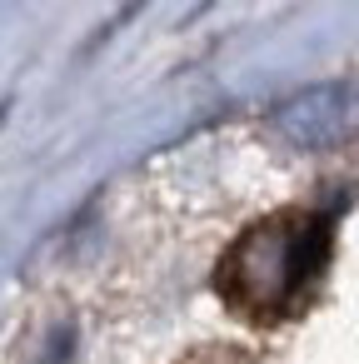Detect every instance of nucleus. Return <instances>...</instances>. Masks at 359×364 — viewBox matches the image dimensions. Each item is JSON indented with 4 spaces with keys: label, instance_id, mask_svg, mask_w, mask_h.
Segmentation results:
<instances>
[{
    "label": "nucleus",
    "instance_id": "obj_1",
    "mask_svg": "<svg viewBox=\"0 0 359 364\" xmlns=\"http://www.w3.org/2000/svg\"><path fill=\"white\" fill-rule=\"evenodd\" d=\"M324 259V225L309 215H284V220H264L254 230H245L230 255L220 259V294L240 309V314H284L309 274Z\"/></svg>",
    "mask_w": 359,
    "mask_h": 364
},
{
    "label": "nucleus",
    "instance_id": "obj_2",
    "mask_svg": "<svg viewBox=\"0 0 359 364\" xmlns=\"http://www.w3.org/2000/svg\"><path fill=\"white\" fill-rule=\"evenodd\" d=\"M269 125L299 150H329L354 125V90L349 85H314V90L284 100Z\"/></svg>",
    "mask_w": 359,
    "mask_h": 364
}]
</instances>
